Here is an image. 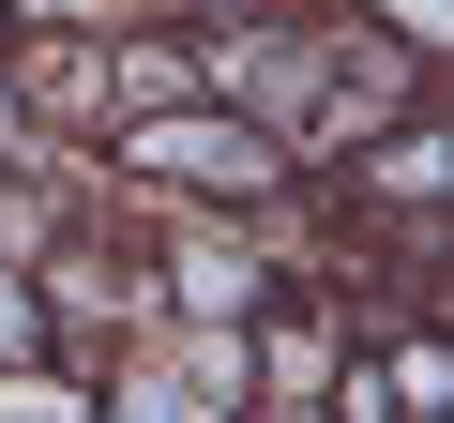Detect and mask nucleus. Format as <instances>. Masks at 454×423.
Instances as JSON below:
<instances>
[{
  "mask_svg": "<svg viewBox=\"0 0 454 423\" xmlns=\"http://www.w3.org/2000/svg\"><path fill=\"white\" fill-rule=\"evenodd\" d=\"M273 378H288V393H318V378H333V333H318V318H288V333H273Z\"/></svg>",
  "mask_w": 454,
  "mask_h": 423,
  "instance_id": "obj_3",
  "label": "nucleus"
},
{
  "mask_svg": "<svg viewBox=\"0 0 454 423\" xmlns=\"http://www.w3.org/2000/svg\"><path fill=\"white\" fill-rule=\"evenodd\" d=\"M31 91L46 106H106L121 76H106V46H31Z\"/></svg>",
  "mask_w": 454,
  "mask_h": 423,
  "instance_id": "obj_2",
  "label": "nucleus"
},
{
  "mask_svg": "<svg viewBox=\"0 0 454 423\" xmlns=\"http://www.w3.org/2000/svg\"><path fill=\"white\" fill-rule=\"evenodd\" d=\"M0 136H16V91H0Z\"/></svg>",
  "mask_w": 454,
  "mask_h": 423,
  "instance_id": "obj_6",
  "label": "nucleus"
},
{
  "mask_svg": "<svg viewBox=\"0 0 454 423\" xmlns=\"http://www.w3.org/2000/svg\"><path fill=\"white\" fill-rule=\"evenodd\" d=\"M137 166H152V181H273V151H258L243 121H152Z\"/></svg>",
  "mask_w": 454,
  "mask_h": 423,
  "instance_id": "obj_1",
  "label": "nucleus"
},
{
  "mask_svg": "<svg viewBox=\"0 0 454 423\" xmlns=\"http://www.w3.org/2000/svg\"><path fill=\"white\" fill-rule=\"evenodd\" d=\"M31 348H46V303H31L16 273H0V363H31Z\"/></svg>",
  "mask_w": 454,
  "mask_h": 423,
  "instance_id": "obj_4",
  "label": "nucleus"
},
{
  "mask_svg": "<svg viewBox=\"0 0 454 423\" xmlns=\"http://www.w3.org/2000/svg\"><path fill=\"white\" fill-rule=\"evenodd\" d=\"M0 423H76V393L61 378H0Z\"/></svg>",
  "mask_w": 454,
  "mask_h": 423,
  "instance_id": "obj_5",
  "label": "nucleus"
}]
</instances>
